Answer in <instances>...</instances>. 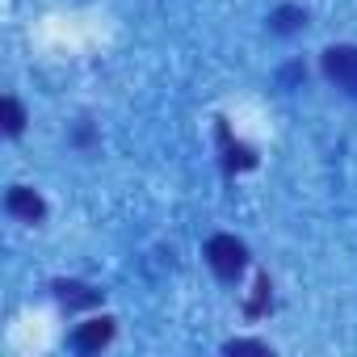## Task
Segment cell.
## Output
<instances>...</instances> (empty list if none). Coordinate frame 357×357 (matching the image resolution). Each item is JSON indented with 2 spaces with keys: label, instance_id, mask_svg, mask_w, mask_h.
Listing matches in <instances>:
<instances>
[{
  "label": "cell",
  "instance_id": "6da1fadb",
  "mask_svg": "<svg viewBox=\"0 0 357 357\" xmlns=\"http://www.w3.org/2000/svg\"><path fill=\"white\" fill-rule=\"evenodd\" d=\"M206 265H211V273H215L219 282H236V278L248 269V248H244V240H236V236H227V231L211 236V240H206Z\"/></svg>",
  "mask_w": 357,
  "mask_h": 357
},
{
  "label": "cell",
  "instance_id": "7a4b0ae2",
  "mask_svg": "<svg viewBox=\"0 0 357 357\" xmlns=\"http://www.w3.org/2000/svg\"><path fill=\"white\" fill-rule=\"evenodd\" d=\"M319 68H324V76H328L340 93L357 97V47H349V43L328 47V51L319 55Z\"/></svg>",
  "mask_w": 357,
  "mask_h": 357
},
{
  "label": "cell",
  "instance_id": "3957f363",
  "mask_svg": "<svg viewBox=\"0 0 357 357\" xmlns=\"http://www.w3.org/2000/svg\"><path fill=\"white\" fill-rule=\"evenodd\" d=\"M5 211H9L13 219H22V223H43V219H47V202H43V194H34L30 185H13V190L5 194Z\"/></svg>",
  "mask_w": 357,
  "mask_h": 357
},
{
  "label": "cell",
  "instance_id": "277c9868",
  "mask_svg": "<svg viewBox=\"0 0 357 357\" xmlns=\"http://www.w3.org/2000/svg\"><path fill=\"white\" fill-rule=\"evenodd\" d=\"M109 340H114V319H109V315L89 319V324H80V328L72 332V349H76V353H101Z\"/></svg>",
  "mask_w": 357,
  "mask_h": 357
},
{
  "label": "cell",
  "instance_id": "5b68a950",
  "mask_svg": "<svg viewBox=\"0 0 357 357\" xmlns=\"http://www.w3.org/2000/svg\"><path fill=\"white\" fill-rule=\"evenodd\" d=\"M51 290H55V298H59L63 307H97V303H101V290H93V286H84V282H72V278H59Z\"/></svg>",
  "mask_w": 357,
  "mask_h": 357
},
{
  "label": "cell",
  "instance_id": "8992f818",
  "mask_svg": "<svg viewBox=\"0 0 357 357\" xmlns=\"http://www.w3.org/2000/svg\"><path fill=\"white\" fill-rule=\"evenodd\" d=\"M307 26V13L298 9V5H282V9H273V17H269V30L273 34H298Z\"/></svg>",
  "mask_w": 357,
  "mask_h": 357
},
{
  "label": "cell",
  "instance_id": "52a82bcc",
  "mask_svg": "<svg viewBox=\"0 0 357 357\" xmlns=\"http://www.w3.org/2000/svg\"><path fill=\"white\" fill-rule=\"evenodd\" d=\"M219 135H223V164H227V172H240V168H252L257 164V151L252 147H244V143H231L227 139V126H219Z\"/></svg>",
  "mask_w": 357,
  "mask_h": 357
},
{
  "label": "cell",
  "instance_id": "ba28073f",
  "mask_svg": "<svg viewBox=\"0 0 357 357\" xmlns=\"http://www.w3.org/2000/svg\"><path fill=\"white\" fill-rule=\"evenodd\" d=\"M0 118H5V135H13V139L26 130V109L13 93H5V101H0Z\"/></svg>",
  "mask_w": 357,
  "mask_h": 357
},
{
  "label": "cell",
  "instance_id": "9c48e42d",
  "mask_svg": "<svg viewBox=\"0 0 357 357\" xmlns=\"http://www.w3.org/2000/svg\"><path fill=\"white\" fill-rule=\"evenodd\" d=\"M223 353H261V357H269L273 349H269L265 340H227V344H223Z\"/></svg>",
  "mask_w": 357,
  "mask_h": 357
},
{
  "label": "cell",
  "instance_id": "30bf717a",
  "mask_svg": "<svg viewBox=\"0 0 357 357\" xmlns=\"http://www.w3.org/2000/svg\"><path fill=\"white\" fill-rule=\"evenodd\" d=\"M269 290H273V286H269V278H261V282H257V298L248 303V315H261V311L269 307Z\"/></svg>",
  "mask_w": 357,
  "mask_h": 357
}]
</instances>
